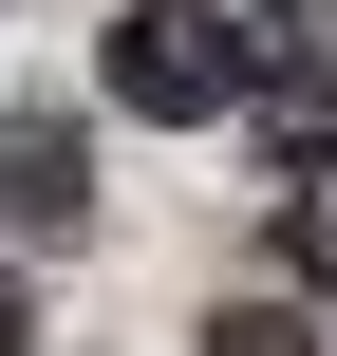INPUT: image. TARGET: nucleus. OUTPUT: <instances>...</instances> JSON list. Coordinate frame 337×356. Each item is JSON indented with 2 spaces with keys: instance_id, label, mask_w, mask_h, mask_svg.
<instances>
[{
  "instance_id": "nucleus-1",
  "label": "nucleus",
  "mask_w": 337,
  "mask_h": 356,
  "mask_svg": "<svg viewBox=\"0 0 337 356\" xmlns=\"http://www.w3.org/2000/svg\"><path fill=\"white\" fill-rule=\"evenodd\" d=\"M94 75H113V113H150V131H206V113H244V94H263V38H244L225 0H131Z\"/></svg>"
},
{
  "instance_id": "nucleus-3",
  "label": "nucleus",
  "mask_w": 337,
  "mask_h": 356,
  "mask_svg": "<svg viewBox=\"0 0 337 356\" xmlns=\"http://www.w3.org/2000/svg\"><path fill=\"white\" fill-rule=\"evenodd\" d=\"M206 356H319V319H300V300H225V319H206Z\"/></svg>"
},
{
  "instance_id": "nucleus-2",
  "label": "nucleus",
  "mask_w": 337,
  "mask_h": 356,
  "mask_svg": "<svg viewBox=\"0 0 337 356\" xmlns=\"http://www.w3.org/2000/svg\"><path fill=\"white\" fill-rule=\"evenodd\" d=\"M0 225H19V244H75V225H94V150H75V113H0Z\"/></svg>"
},
{
  "instance_id": "nucleus-4",
  "label": "nucleus",
  "mask_w": 337,
  "mask_h": 356,
  "mask_svg": "<svg viewBox=\"0 0 337 356\" xmlns=\"http://www.w3.org/2000/svg\"><path fill=\"white\" fill-rule=\"evenodd\" d=\"M0 356H38V300H19V263H0Z\"/></svg>"
}]
</instances>
